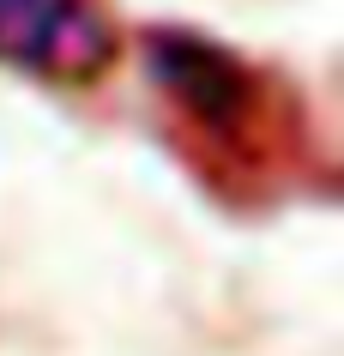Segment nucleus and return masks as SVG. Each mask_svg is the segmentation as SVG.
<instances>
[{
	"instance_id": "1",
	"label": "nucleus",
	"mask_w": 344,
	"mask_h": 356,
	"mask_svg": "<svg viewBox=\"0 0 344 356\" xmlns=\"http://www.w3.org/2000/svg\"><path fill=\"white\" fill-rule=\"evenodd\" d=\"M115 60L103 0H0V67L55 85H91Z\"/></svg>"
},
{
	"instance_id": "2",
	"label": "nucleus",
	"mask_w": 344,
	"mask_h": 356,
	"mask_svg": "<svg viewBox=\"0 0 344 356\" xmlns=\"http://www.w3.org/2000/svg\"><path fill=\"white\" fill-rule=\"evenodd\" d=\"M145 60H151L157 85H163L181 109L206 115V121H229V115H242V103H248V73H242L224 49H211L206 37L157 31V37H145Z\"/></svg>"
}]
</instances>
